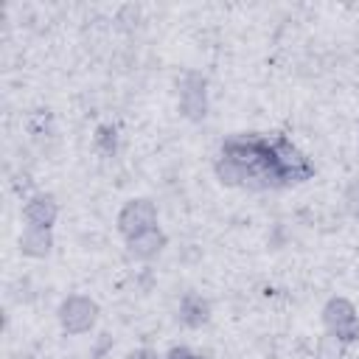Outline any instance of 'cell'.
Returning <instances> with one entry per match:
<instances>
[{"label": "cell", "mask_w": 359, "mask_h": 359, "mask_svg": "<svg viewBox=\"0 0 359 359\" xmlns=\"http://www.w3.org/2000/svg\"><path fill=\"white\" fill-rule=\"evenodd\" d=\"M269 160L280 177V185H297L314 177V163L283 135L269 137Z\"/></svg>", "instance_id": "obj_1"}, {"label": "cell", "mask_w": 359, "mask_h": 359, "mask_svg": "<svg viewBox=\"0 0 359 359\" xmlns=\"http://www.w3.org/2000/svg\"><path fill=\"white\" fill-rule=\"evenodd\" d=\"M56 317H59V325H62L65 334L81 337V334L95 328V323H98V303L93 297H87V294H67L59 303Z\"/></svg>", "instance_id": "obj_2"}, {"label": "cell", "mask_w": 359, "mask_h": 359, "mask_svg": "<svg viewBox=\"0 0 359 359\" xmlns=\"http://www.w3.org/2000/svg\"><path fill=\"white\" fill-rule=\"evenodd\" d=\"M320 314H323V325H325L328 337H334L337 342L348 345V342L359 339V314L348 297H331Z\"/></svg>", "instance_id": "obj_3"}, {"label": "cell", "mask_w": 359, "mask_h": 359, "mask_svg": "<svg viewBox=\"0 0 359 359\" xmlns=\"http://www.w3.org/2000/svg\"><path fill=\"white\" fill-rule=\"evenodd\" d=\"M157 227V205L146 196H137V199H129L121 210H118V233L123 238H132V236H140L146 230H154Z\"/></svg>", "instance_id": "obj_4"}, {"label": "cell", "mask_w": 359, "mask_h": 359, "mask_svg": "<svg viewBox=\"0 0 359 359\" xmlns=\"http://www.w3.org/2000/svg\"><path fill=\"white\" fill-rule=\"evenodd\" d=\"M180 112L188 121H202L208 115V81L199 73H185L180 81Z\"/></svg>", "instance_id": "obj_5"}, {"label": "cell", "mask_w": 359, "mask_h": 359, "mask_svg": "<svg viewBox=\"0 0 359 359\" xmlns=\"http://www.w3.org/2000/svg\"><path fill=\"white\" fill-rule=\"evenodd\" d=\"M59 219V202L53 194H31L22 205V222L25 227H45L50 230Z\"/></svg>", "instance_id": "obj_6"}, {"label": "cell", "mask_w": 359, "mask_h": 359, "mask_svg": "<svg viewBox=\"0 0 359 359\" xmlns=\"http://www.w3.org/2000/svg\"><path fill=\"white\" fill-rule=\"evenodd\" d=\"M177 317L182 325L188 328H202L208 320H210V303L196 294V292H185L180 297V309H177Z\"/></svg>", "instance_id": "obj_7"}, {"label": "cell", "mask_w": 359, "mask_h": 359, "mask_svg": "<svg viewBox=\"0 0 359 359\" xmlns=\"http://www.w3.org/2000/svg\"><path fill=\"white\" fill-rule=\"evenodd\" d=\"M163 247H165V233H163L160 227L126 238V250H129V255L137 258V261H151V258H157V255L163 252Z\"/></svg>", "instance_id": "obj_8"}, {"label": "cell", "mask_w": 359, "mask_h": 359, "mask_svg": "<svg viewBox=\"0 0 359 359\" xmlns=\"http://www.w3.org/2000/svg\"><path fill=\"white\" fill-rule=\"evenodd\" d=\"M53 250V233L45 227H22L20 233V252L28 258H48Z\"/></svg>", "instance_id": "obj_9"}, {"label": "cell", "mask_w": 359, "mask_h": 359, "mask_svg": "<svg viewBox=\"0 0 359 359\" xmlns=\"http://www.w3.org/2000/svg\"><path fill=\"white\" fill-rule=\"evenodd\" d=\"M95 146H98L101 154L112 157L115 149H118V135H115V129H112V126H98V132H95Z\"/></svg>", "instance_id": "obj_10"}, {"label": "cell", "mask_w": 359, "mask_h": 359, "mask_svg": "<svg viewBox=\"0 0 359 359\" xmlns=\"http://www.w3.org/2000/svg\"><path fill=\"white\" fill-rule=\"evenodd\" d=\"M345 210L359 219V180H353L348 188H345Z\"/></svg>", "instance_id": "obj_11"}, {"label": "cell", "mask_w": 359, "mask_h": 359, "mask_svg": "<svg viewBox=\"0 0 359 359\" xmlns=\"http://www.w3.org/2000/svg\"><path fill=\"white\" fill-rule=\"evenodd\" d=\"M165 359H199V353L191 351L188 345H174V348L165 353Z\"/></svg>", "instance_id": "obj_12"}, {"label": "cell", "mask_w": 359, "mask_h": 359, "mask_svg": "<svg viewBox=\"0 0 359 359\" xmlns=\"http://www.w3.org/2000/svg\"><path fill=\"white\" fill-rule=\"evenodd\" d=\"M126 359H160L154 351H149V348H137V351H132Z\"/></svg>", "instance_id": "obj_13"}, {"label": "cell", "mask_w": 359, "mask_h": 359, "mask_svg": "<svg viewBox=\"0 0 359 359\" xmlns=\"http://www.w3.org/2000/svg\"><path fill=\"white\" fill-rule=\"evenodd\" d=\"M199 359H210V356H208V353H199Z\"/></svg>", "instance_id": "obj_14"}]
</instances>
